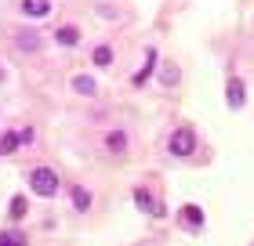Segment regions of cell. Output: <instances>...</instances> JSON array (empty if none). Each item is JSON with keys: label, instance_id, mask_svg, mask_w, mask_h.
I'll return each instance as SVG.
<instances>
[{"label": "cell", "instance_id": "cell-1", "mask_svg": "<svg viewBox=\"0 0 254 246\" xmlns=\"http://www.w3.org/2000/svg\"><path fill=\"white\" fill-rule=\"evenodd\" d=\"M29 185H33L37 196H55V192H59V174H55L51 167H37L29 174Z\"/></svg>", "mask_w": 254, "mask_h": 246}, {"label": "cell", "instance_id": "cell-16", "mask_svg": "<svg viewBox=\"0 0 254 246\" xmlns=\"http://www.w3.org/2000/svg\"><path fill=\"white\" fill-rule=\"evenodd\" d=\"M22 214H26V199L15 196V199H11V221H18Z\"/></svg>", "mask_w": 254, "mask_h": 246}, {"label": "cell", "instance_id": "cell-13", "mask_svg": "<svg viewBox=\"0 0 254 246\" xmlns=\"http://www.w3.org/2000/svg\"><path fill=\"white\" fill-rule=\"evenodd\" d=\"M76 37H80V33H76L73 26H62V29H59V44H65V48H69V44H76Z\"/></svg>", "mask_w": 254, "mask_h": 246}, {"label": "cell", "instance_id": "cell-14", "mask_svg": "<svg viewBox=\"0 0 254 246\" xmlns=\"http://www.w3.org/2000/svg\"><path fill=\"white\" fill-rule=\"evenodd\" d=\"M160 80H164L167 87H175V84H178V69H175V65H164V69H160Z\"/></svg>", "mask_w": 254, "mask_h": 246}, {"label": "cell", "instance_id": "cell-12", "mask_svg": "<svg viewBox=\"0 0 254 246\" xmlns=\"http://www.w3.org/2000/svg\"><path fill=\"white\" fill-rule=\"evenodd\" d=\"M73 206L76 210H87L91 206V192L87 189H73Z\"/></svg>", "mask_w": 254, "mask_h": 246}, {"label": "cell", "instance_id": "cell-6", "mask_svg": "<svg viewBox=\"0 0 254 246\" xmlns=\"http://www.w3.org/2000/svg\"><path fill=\"white\" fill-rule=\"evenodd\" d=\"M178 217H182V225H186V228H200L203 225V210L200 206H186Z\"/></svg>", "mask_w": 254, "mask_h": 246}, {"label": "cell", "instance_id": "cell-18", "mask_svg": "<svg viewBox=\"0 0 254 246\" xmlns=\"http://www.w3.org/2000/svg\"><path fill=\"white\" fill-rule=\"evenodd\" d=\"M0 80H4V69H0Z\"/></svg>", "mask_w": 254, "mask_h": 246}, {"label": "cell", "instance_id": "cell-3", "mask_svg": "<svg viewBox=\"0 0 254 246\" xmlns=\"http://www.w3.org/2000/svg\"><path fill=\"white\" fill-rule=\"evenodd\" d=\"M33 142V131H7L0 138V156H7V152H15L18 145H29Z\"/></svg>", "mask_w": 254, "mask_h": 246}, {"label": "cell", "instance_id": "cell-9", "mask_svg": "<svg viewBox=\"0 0 254 246\" xmlns=\"http://www.w3.org/2000/svg\"><path fill=\"white\" fill-rule=\"evenodd\" d=\"M106 148H109V152H124V148H127V134H124V131L106 134Z\"/></svg>", "mask_w": 254, "mask_h": 246}, {"label": "cell", "instance_id": "cell-11", "mask_svg": "<svg viewBox=\"0 0 254 246\" xmlns=\"http://www.w3.org/2000/svg\"><path fill=\"white\" fill-rule=\"evenodd\" d=\"M134 203L142 206V210H149V214H156V203H153V196H149L145 189H138V192H134Z\"/></svg>", "mask_w": 254, "mask_h": 246}, {"label": "cell", "instance_id": "cell-17", "mask_svg": "<svg viewBox=\"0 0 254 246\" xmlns=\"http://www.w3.org/2000/svg\"><path fill=\"white\" fill-rule=\"evenodd\" d=\"M18 44H22V48H29V51H37V33H22V37H18Z\"/></svg>", "mask_w": 254, "mask_h": 246}, {"label": "cell", "instance_id": "cell-10", "mask_svg": "<svg viewBox=\"0 0 254 246\" xmlns=\"http://www.w3.org/2000/svg\"><path fill=\"white\" fill-rule=\"evenodd\" d=\"M0 246H26V236H22L18 228H7L4 236H0Z\"/></svg>", "mask_w": 254, "mask_h": 246}, {"label": "cell", "instance_id": "cell-7", "mask_svg": "<svg viewBox=\"0 0 254 246\" xmlns=\"http://www.w3.org/2000/svg\"><path fill=\"white\" fill-rule=\"evenodd\" d=\"M22 11L33 18H40V15H48L51 11V0H22Z\"/></svg>", "mask_w": 254, "mask_h": 246}, {"label": "cell", "instance_id": "cell-8", "mask_svg": "<svg viewBox=\"0 0 254 246\" xmlns=\"http://www.w3.org/2000/svg\"><path fill=\"white\" fill-rule=\"evenodd\" d=\"M73 91H76V95H95L98 84L91 76H73Z\"/></svg>", "mask_w": 254, "mask_h": 246}, {"label": "cell", "instance_id": "cell-4", "mask_svg": "<svg viewBox=\"0 0 254 246\" xmlns=\"http://www.w3.org/2000/svg\"><path fill=\"white\" fill-rule=\"evenodd\" d=\"M225 98H229V109H244V80H229Z\"/></svg>", "mask_w": 254, "mask_h": 246}, {"label": "cell", "instance_id": "cell-2", "mask_svg": "<svg viewBox=\"0 0 254 246\" xmlns=\"http://www.w3.org/2000/svg\"><path fill=\"white\" fill-rule=\"evenodd\" d=\"M167 148H171V156H189V152L196 148L192 131H175V134H171V142H167Z\"/></svg>", "mask_w": 254, "mask_h": 246}, {"label": "cell", "instance_id": "cell-5", "mask_svg": "<svg viewBox=\"0 0 254 246\" xmlns=\"http://www.w3.org/2000/svg\"><path fill=\"white\" fill-rule=\"evenodd\" d=\"M153 65H156V51L149 48V51H145V65H142V69L134 73V87H142L145 80H149V73H153Z\"/></svg>", "mask_w": 254, "mask_h": 246}, {"label": "cell", "instance_id": "cell-15", "mask_svg": "<svg viewBox=\"0 0 254 246\" xmlns=\"http://www.w3.org/2000/svg\"><path fill=\"white\" fill-rule=\"evenodd\" d=\"M113 62V51L106 48V44H102V48H95V65H109Z\"/></svg>", "mask_w": 254, "mask_h": 246}]
</instances>
